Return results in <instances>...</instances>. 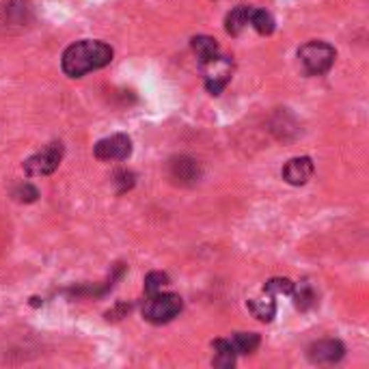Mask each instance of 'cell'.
<instances>
[{
	"instance_id": "cell-9",
	"label": "cell",
	"mask_w": 369,
	"mask_h": 369,
	"mask_svg": "<svg viewBox=\"0 0 369 369\" xmlns=\"http://www.w3.org/2000/svg\"><path fill=\"white\" fill-rule=\"evenodd\" d=\"M212 350H214V358H212V365L214 367H220V369H232L236 365V350L232 345L229 339H216L212 343Z\"/></svg>"
},
{
	"instance_id": "cell-8",
	"label": "cell",
	"mask_w": 369,
	"mask_h": 369,
	"mask_svg": "<svg viewBox=\"0 0 369 369\" xmlns=\"http://www.w3.org/2000/svg\"><path fill=\"white\" fill-rule=\"evenodd\" d=\"M313 175V162L311 158L303 156V158H291L285 167H283V180L291 186H305Z\"/></svg>"
},
{
	"instance_id": "cell-3",
	"label": "cell",
	"mask_w": 369,
	"mask_h": 369,
	"mask_svg": "<svg viewBox=\"0 0 369 369\" xmlns=\"http://www.w3.org/2000/svg\"><path fill=\"white\" fill-rule=\"evenodd\" d=\"M335 48L326 41H309L298 50V61L309 76H322L335 63Z\"/></svg>"
},
{
	"instance_id": "cell-20",
	"label": "cell",
	"mask_w": 369,
	"mask_h": 369,
	"mask_svg": "<svg viewBox=\"0 0 369 369\" xmlns=\"http://www.w3.org/2000/svg\"><path fill=\"white\" fill-rule=\"evenodd\" d=\"M117 182L121 184L119 192H125V190H130V188L134 186V173H130V171H119V173H117Z\"/></svg>"
},
{
	"instance_id": "cell-12",
	"label": "cell",
	"mask_w": 369,
	"mask_h": 369,
	"mask_svg": "<svg viewBox=\"0 0 369 369\" xmlns=\"http://www.w3.org/2000/svg\"><path fill=\"white\" fill-rule=\"evenodd\" d=\"M251 9L253 7H236L227 14L225 18V31L234 37L242 35V31L249 26V20H251Z\"/></svg>"
},
{
	"instance_id": "cell-1",
	"label": "cell",
	"mask_w": 369,
	"mask_h": 369,
	"mask_svg": "<svg viewBox=\"0 0 369 369\" xmlns=\"http://www.w3.org/2000/svg\"><path fill=\"white\" fill-rule=\"evenodd\" d=\"M113 61V48L104 41H93V39H83L71 43L61 58L63 71L69 78H80L89 71L102 69L110 65Z\"/></svg>"
},
{
	"instance_id": "cell-7",
	"label": "cell",
	"mask_w": 369,
	"mask_h": 369,
	"mask_svg": "<svg viewBox=\"0 0 369 369\" xmlns=\"http://www.w3.org/2000/svg\"><path fill=\"white\" fill-rule=\"evenodd\" d=\"M345 354V348L341 341L337 339H322V341H316L309 345L307 350V356L311 363L316 365H333V363H339Z\"/></svg>"
},
{
	"instance_id": "cell-14",
	"label": "cell",
	"mask_w": 369,
	"mask_h": 369,
	"mask_svg": "<svg viewBox=\"0 0 369 369\" xmlns=\"http://www.w3.org/2000/svg\"><path fill=\"white\" fill-rule=\"evenodd\" d=\"M192 50H194L199 63H205L218 54V43H216V39H212L207 35H197V37H192Z\"/></svg>"
},
{
	"instance_id": "cell-6",
	"label": "cell",
	"mask_w": 369,
	"mask_h": 369,
	"mask_svg": "<svg viewBox=\"0 0 369 369\" xmlns=\"http://www.w3.org/2000/svg\"><path fill=\"white\" fill-rule=\"evenodd\" d=\"M93 154H95L98 160H106V162H113V160H128L130 154H132V140H130V136H125V134L106 136V138H102V140L95 145Z\"/></svg>"
},
{
	"instance_id": "cell-5",
	"label": "cell",
	"mask_w": 369,
	"mask_h": 369,
	"mask_svg": "<svg viewBox=\"0 0 369 369\" xmlns=\"http://www.w3.org/2000/svg\"><path fill=\"white\" fill-rule=\"evenodd\" d=\"M61 160H63V142H50L46 150H41L39 154L31 156L24 162V171L31 177H46L58 169Z\"/></svg>"
},
{
	"instance_id": "cell-18",
	"label": "cell",
	"mask_w": 369,
	"mask_h": 369,
	"mask_svg": "<svg viewBox=\"0 0 369 369\" xmlns=\"http://www.w3.org/2000/svg\"><path fill=\"white\" fill-rule=\"evenodd\" d=\"M291 289H293V283H291L289 279H281V276L270 279V281L264 285V291L272 293V296H289Z\"/></svg>"
},
{
	"instance_id": "cell-2",
	"label": "cell",
	"mask_w": 369,
	"mask_h": 369,
	"mask_svg": "<svg viewBox=\"0 0 369 369\" xmlns=\"http://www.w3.org/2000/svg\"><path fill=\"white\" fill-rule=\"evenodd\" d=\"M184 309V303L177 293H152L147 296L145 305H142V318L152 324H167L173 318H177Z\"/></svg>"
},
{
	"instance_id": "cell-13",
	"label": "cell",
	"mask_w": 369,
	"mask_h": 369,
	"mask_svg": "<svg viewBox=\"0 0 369 369\" xmlns=\"http://www.w3.org/2000/svg\"><path fill=\"white\" fill-rule=\"evenodd\" d=\"M289 296H293V305H296L301 311H307L316 305L318 296H316V291L309 283H298V285H293L291 293Z\"/></svg>"
},
{
	"instance_id": "cell-16",
	"label": "cell",
	"mask_w": 369,
	"mask_h": 369,
	"mask_svg": "<svg viewBox=\"0 0 369 369\" xmlns=\"http://www.w3.org/2000/svg\"><path fill=\"white\" fill-rule=\"evenodd\" d=\"M229 341H232L236 354H253L261 343L257 333H236Z\"/></svg>"
},
{
	"instance_id": "cell-10",
	"label": "cell",
	"mask_w": 369,
	"mask_h": 369,
	"mask_svg": "<svg viewBox=\"0 0 369 369\" xmlns=\"http://www.w3.org/2000/svg\"><path fill=\"white\" fill-rule=\"evenodd\" d=\"M249 309H251V313L259 322H272L274 316H276L274 296H272V293H268V291H264V296H257V298H251L249 301Z\"/></svg>"
},
{
	"instance_id": "cell-15",
	"label": "cell",
	"mask_w": 369,
	"mask_h": 369,
	"mask_svg": "<svg viewBox=\"0 0 369 369\" xmlns=\"http://www.w3.org/2000/svg\"><path fill=\"white\" fill-rule=\"evenodd\" d=\"M249 26H253L259 35H272V33H274L276 22H274L272 14H268V11H264V9H255V7H253V9H251Z\"/></svg>"
},
{
	"instance_id": "cell-19",
	"label": "cell",
	"mask_w": 369,
	"mask_h": 369,
	"mask_svg": "<svg viewBox=\"0 0 369 369\" xmlns=\"http://www.w3.org/2000/svg\"><path fill=\"white\" fill-rule=\"evenodd\" d=\"M14 197H16L18 201H22V203H33V201H37V197H39V190H37V188H35L33 184L24 182V184H20V186L16 188Z\"/></svg>"
},
{
	"instance_id": "cell-17",
	"label": "cell",
	"mask_w": 369,
	"mask_h": 369,
	"mask_svg": "<svg viewBox=\"0 0 369 369\" xmlns=\"http://www.w3.org/2000/svg\"><path fill=\"white\" fill-rule=\"evenodd\" d=\"M167 285H169V274H165V272H150L145 276V293L147 296L162 291Z\"/></svg>"
},
{
	"instance_id": "cell-11",
	"label": "cell",
	"mask_w": 369,
	"mask_h": 369,
	"mask_svg": "<svg viewBox=\"0 0 369 369\" xmlns=\"http://www.w3.org/2000/svg\"><path fill=\"white\" fill-rule=\"evenodd\" d=\"M171 175L180 182H197L201 175V169L197 160L192 158H177L171 162Z\"/></svg>"
},
{
	"instance_id": "cell-4",
	"label": "cell",
	"mask_w": 369,
	"mask_h": 369,
	"mask_svg": "<svg viewBox=\"0 0 369 369\" xmlns=\"http://www.w3.org/2000/svg\"><path fill=\"white\" fill-rule=\"evenodd\" d=\"M201 71H203V80H205V89L212 95H220L223 89L229 85L232 73H234V61L229 56L216 54L214 58L201 63Z\"/></svg>"
}]
</instances>
